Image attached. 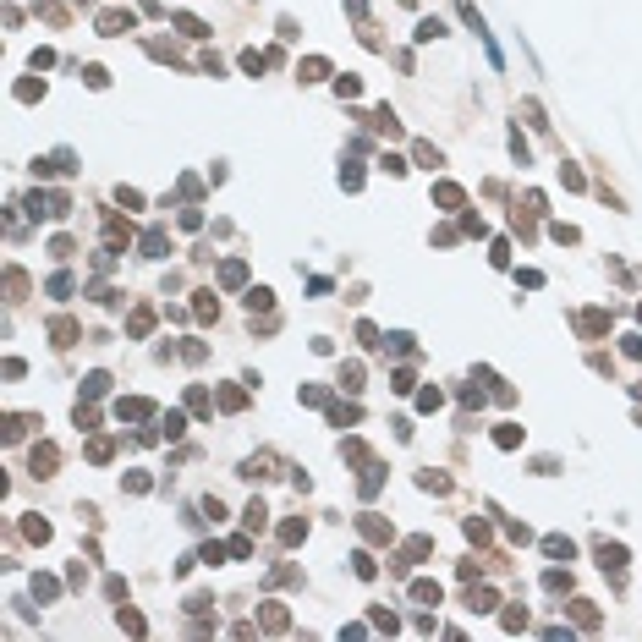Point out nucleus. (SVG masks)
Masks as SVG:
<instances>
[{
  "mask_svg": "<svg viewBox=\"0 0 642 642\" xmlns=\"http://www.w3.org/2000/svg\"><path fill=\"white\" fill-rule=\"evenodd\" d=\"M341 456H346V461H368V450H362L357 439H346V445H341Z\"/></svg>",
  "mask_w": 642,
  "mask_h": 642,
  "instance_id": "nucleus-43",
  "label": "nucleus"
},
{
  "mask_svg": "<svg viewBox=\"0 0 642 642\" xmlns=\"http://www.w3.org/2000/svg\"><path fill=\"white\" fill-rule=\"evenodd\" d=\"M296 77H302V82H319V77H330V61H324V55H307V61L296 66Z\"/></svg>",
  "mask_w": 642,
  "mask_h": 642,
  "instance_id": "nucleus-7",
  "label": "nucleus"
},
{
  "mask_svg": "<svg viewBox=\"0 0 642 642\" xmlns=\"http://www.w3.org/2000/svg\"><path fill=\"white\" fill-rule=\"evenodd\" d=\"M401 6H412V0H401Z\"/></svg>",
  "mask_w": 642,
  "mask_h": 642,
  "instance_id": "nucleus-46",
  "label": "nucleus"
},
{
  "mask_svg": "<svg viewBox=\"0 0 642 642\" xmlns=\"http://www.w3.org/2000/svg\"><path fill=\"white\" fill-rule=\"evenodd\" d=\"M494 445H499V450H516V445H521V428H516V423H499Z\"/></svg>",
  "mask_w": 642,
  "mask_h": 642,
  "instance_id": "nucleus-18",
  "label": "nucleus"
},
{
  "mask_svg": "<svg viewBox=\"0 0 642 642\" xmlns=\"http://www.w3.org/2000/svg\"><path fill=\"white\" fill-rule=\"evenodd\" d=\"M527 626V609H505V632H521Z\"/></svg>",
  "mask_w": 642,
  "mask_h": 642,
  "instance_id": "nucleus-41",
  "label": "nucleus"
},
{
  "mask_svg": "<svg viewBox=\"0 0 642 642\" xmlns=\"http://www.w3.org/2000/svg\"><path fill=\"white\" fill-rule=\"evenodd\" d=\"M412 39H418V44H434V39H445V22H439V17H423Z\"/></svg>",
  "mask_w": 642,
  "mask_h": 642,
  "instance_id": "nucleus-11",
  "label": "nucleus"
},
{
  "mask_svg": "<svg viewBox=\"0 0 642 642\" xmlns=\"http://www.w3.org/2000/svg\"><path fill=\"white\" fill-rule=\"evenodd\" d=\"M198 510H204V516H209V521H220V516H225V505H220V499H214V494L204 499V505H198Z\"/></svg>",
  "mask_w": 642,
  "mask_h": 642,
  "instance_id": "nucleus-44",
  "label": "nucleus"
},
{
  "mask_svg": "<svg viewBox=\"0 0 642 642\" xmlns=\"http://www.w3.org/2000/svg\"><path fill=\"white\" fill-rule=\"evenodd\" d=\"M621 352H626V357H642V335H626V341H621Z\"/></svg>",
  "mask_w": 642,
  "mask_h": 642,
  "instance_id": "nucleus-45",
  "label": "nucleus"
},
{
  "mask_svg": "<svg viewBox=\"0 0 642 642\" xmlns=\"http://www.w3.org/2000/svg\"><path fill=\"white\" fill-rule=\"evenodd\" d=\"M412 598H418V604H439V582L418 576V582H412Z\"/></svg>",
  "mask_w": 642,
  "mask_h": 642,
  "instance_id": "nucleus-13",
  "label": "nucleus"
},
{
  "mask_svg": "<svg viewBox=\"0 0 642 642\" xmlns=\"http://www.w3.org/2000/svg\"><path fill=\"white\" fill-rule=\"evenodd\" d=\"M165 247H170V236L154 225V231H143V258H165Z\"/></svg>",
  "mask_w": 642,
  "mask_h": 642,
  "instance_id": "nucleus-5",
  "label": "nucleus"
},
{
  "mask_svg": "<svg viewBox=\"0 0 642 642\" xmlns=\"http://www.w3.org/2000/svg\"><path fill=\"white\" fill-rule=\"evenodd\" d=\"M116 412H121V418H148L154 407H148V401H116Z\"/></svg>",
  "mask_w": 642,
  "mask_h": 642,
  "instance_id": "nucleus-24",
  "label": "nucleus"
},
{
  "mask_svg": "<svg viewBox=\"0 0 642 642\" xmlns=\"http://www.w3.org/2000/svg\"><path fill=\"white\" fill-rule=\"evenodd\" d=\"M55 461H61V450H55V445H33V478H50V472H55Z\"/></svg>",
  "mask_w": 642,
  "mask_h": 642,
  "instance_id": "nucleus-1",
  "label": "nucleus"
},
{
  "mask_svg": "<svg viewBox=\"0 0 642 642\" xmlns=\"http://www.w3.org/2000/svg\"><path fill=\"white\" fill-rule=\"evenodd\" d=\"M193 307H198V319H214V313H220V302H214V291H198V302H193Z\"/></svg>",
  "mask_w": 642,
  "mask_h": 642,
  "instance_id": "nucleus-28",
  "label": "nucleus"
},
{
  "mask_svg": "<svg viewBox=\"0 0 642 642\" xmlns=\"http://www.w3.org/2000/svg\"><path fill=\"white\" fill-rule=\"evenodd\" d=\"M55 593H61V582H55V576H33V598H44V604H50Z\"/></svg>",
  "mask_w": 642,
  "mask_h": 642,
  "instance_id": "nucleus-21",
  "label": "nucleus"
},
{
  "mask_svg": "<svg viewBox=\"0 0 642 642\" xmlns=\"http://www.w3.org/2000/svg\"><path fill=\"white\" fill-rule=\"evenodd\" d=\"M225 549H231V544H225ZM225 549H220V544H204V555H198V560H204V566H220V560H225Z\"/></svg>",
  "mask_w": 642,
  "mask_h": 642,
  "instance_id": "nucleus-39",
  "label": "nucleus"
},
{
  "mask_svg": "<svg viewBox=\"0 0 642 642\" xmlns=\"http://www.w3.org/2000/svg\"><path fill=\"white\" fill-rule=\"evenodd\" d=\"M379 170H390V176H401V170H407V159H401V154H384V159H379Z\"/></svg>",
  "mask_w": 642,
  "mask_h": 642,
  "instance_id": "nucleus-40",
  "label": "nucleus"
},
{
  "mask_svg": "<svg viewBox=\"0 0 642 642\" xmlns=\"http://www.w3.org/2000/svg\"><path fill=\"white\" fill-rule=\"evenodd\" d=\"M220 285H231V291L247 285V264H242V258H225V264H220Z\"/></svg>",
  "mask_w": 642,
  "mask_h": 642,
  "instance_id": "nucleus-3",
  "label": "nucleus"
},
{
  "mask_svg": "<svg viewBox=\"0 0 642 642\" xmlns=\"http://www.w3.org/2000/svg\"><path fill=\"white\" fill-rule=\"evenodd\" d=\"M187 434V418L181 412H165V439H181Z\"/></svg>",
  "mask_w": 642,
  "mask_h": 642,
  "instance_id": "nucleus-27",
  "label": "nucleus"
},
{
  "mask_svg": "<svg viewBox=\"0 0 642 642\" xmlns=\"http://www.w3.org/2000/svg\"><path fill=\"white\" fill-rule=\"evenodd\" d=\"M357 527H362V538H373V544H390V521H379V516H362Z\"/></svg>",
  "mask_w": 642,
  "mask_h": 642,
  "instance_id": "nucleus-9",
  "label": "nucleus"
},
{
  "mask_svg": "<svg viewBox=\"0 0 642 642\" xmlns=\"http://www.w3.org/2000/svg\"><path fill=\"white\" fill-rule=\"evenodd\" d=\"M242 401H247L242 390H220V407H225V412H242Z\"/></svg>",
  "mask_w": 642,
  "mask_h": 642,
  "instance_id": "nucleus-32",
  "label": "nucleus"
},
{
  "mask_svg": "<svg viewBox=\"0 0 642 642\" xmlns=\"http://www.w3.org/2000/svg\"><path fill=\"white\" fill-rule=\"evenodd\" d=\"M82 395H88V401L110 395V373H88V379H82Z\"/></svg>",
  "mask_w": 642,
  "mask_h": 642,
  "instance_id": "nucleus-12",
  "label": "nucleus"
},
{
  "mask_svg": "<svg viewBox=\"0 0 642 642\" xmlns=\"http://www.w3.org/2000/svg\"><path fill=\"white\" fill-rule=\"evenodd\" d=\"M231 555H236V560H247V555H253V538H247V533H236V538H231Z\"/></svg>",
  "mask_w": 642,
  "mask_h": 642,
  "instance_id": "nucleus-35",
  "label": "nucleus"
},
{
  "mask_svg": "<svg viewBox=\"0 0 642 642\" xmlns=\"http://www.w3.org/2000/svg\"><path fill=\"white\" fill-rule=\"evenodd\" d=\"M264 66H269V55H258V50H247V55H242V71H253V77H258Z\"/></svg>",
  "mask_w": 642,
  "mask_h": 642,
  "instance_id": "nucleus-30",
  "label": "nucleus"
},
{
  "mask_svg": "<svg viewBox=\"0 0 642 642\" xmlns=\"http://www.w3.org/2000/svg\"><path fill=\"white\" fill-rule=\"evenodd\" d=\"M412 159H418L423 170H439V148H428V143H418V148H412Z\"/></svg>",
  "mask_w": 642,
  "mask_h": 642,
  "instance_id": "nucleus-22",
  "label": "nucleus"
},
{
  "mask_svg": "<svg viewBox=\"0 0 642 642\" xmlns=\"http://www.w3.org/2000/svg\"><path fill=\"white\" fill-rule=\"evenodd\" d=\"M341 390H362V362H341Z\"/></svg>",
  "mask_w": 642,
  "mask_h": 642,
  "instance_id": "nucleus-14",
  "label": "nucleus"
},
{
  "mask_svg": "<svg viewBox=\"0 0 642 642\" xmlns=\"http://www.w3.org/2000/svg\"><path fill=\"white\" fill-rule=\"evenodd\" d=\"M247 307H253V313H258V307L269 313V307H275V291H269V285H253V291H247Z\"/></svg>",
  "mask_w": 642,
  "mask_h": 642,
  "instance_id": "nucleus-15",
  "label": "nucleus"
},
{
  "mask_svg": "<svg viewBox=\"0 0 642 642\" xmlns=\"http://www.w3.org/2000/svg\"><path fill=\"white\" fill-rule=\"evenodd\" d=\"M467 604H472L478 615H489V609H494L499 598H494V587H472V598H467Z\"/></svg>",
  "mask_w": 642,
  "mask_h": 642,
  "instance_id": "nucleus-16",
  "label": "nucleus"
},
{
  "mask_svg": "<svg viewBox=\"0 0 642 642\" xmlns=\"http://www.w3.org/2000/svg\"><path fill=\"white\" fill-rule=\"evenodd\" d=\"M50 296H71V275L61 269V275H50Z\"/></svg>",
  "mask_w": 642,
  "mask_h": 642,
  "instance_id": "nucleus-31",
  "label": "nucleus"
},
{
  "mask_svg": "<svg viewBox=\"0 0 642 642\" xmlns=\"http://www.w3.org/2000/svg\"><path fill=\"white\" fill-rule=\"evenodd\" d=\"M434 198H439L445 209H461V204H467V193H461L456 181H439V187H434Z\"/></svg>",
  "mask_w": 642,
  "mask_h": 642,
  "instance_id": "nucleus-8",
  "label": "nucleus"
},
{
  "mask_svg": "<svg viewBox=\"0 0 642 642\" xmlns=\"http://www.w3.org/2000/svg\"><path fill=\"white\" fill-rule=\"evenodd\" d=\"M544 587H549V593H566L571 576H566V571H549V576H544Z\"/></svg>",
  "mask_w": 642,
  "mask_h": 642,
  "instance_id": "nucleus-37",
  "label": "nucleus"
},
{
  "mask_svg": "<svg viewBox=\"0 0 642 642\" xmlns=\"http://www.w3.org/2000/svg\"><path fill=\"white\" fill-rule=\"evenodd\" d=\"M264 516H269V510H264V505H258V499H253V505H247V510H242V521H247V527H264Z\"/></svg>",
  "mask_w": 642,
  "mask_h": 642,
  "instance_id": "nucleus-34",
  "label": "nucleus"
},
{
  "mask_svg": "<svg viewBox=\"0 0 642 642\" xmlns=\"http://www.w3.org/2000/svg\"><path fill=\"white\" fill-rule=\"evenodd\" d=\"M598 566L604 571H626V549H621V544H598Z\"/></svg>",
  "mask_w": 642,
  "mask_h": 642,
  "instance_id": "nucleus-6",
  "label": "nucleus"
},
{
  "mask_svg": "<svg viewBox=\"0 0 642 642\" xmlns=\"http://www.w3.org/2000/svg\"><path fill=\"white\" fill-rule=\"evenodd\" d=\"M148 324H154V313H148V307H138V313L127 319V330H132V335H148Z\"/></svg>",
  "mask_w": 642,
  "mask_h": 642,
  "instance_id": "nucleus-29",
  "label": "nucleus"
},
{
  "mask_svg": "<svg viewBox=\"0 0 642 642\" xmlns=\"http://www.w3.org/2000/svg\"><path fill=\"white\" fill-rule=\"evenodd\" d=\"M439 401H445V395H439V390H423V395H418V412H434V407H439Z\"/></svg>",
  "mask_w": 642,
  "mask_h": 642,
  "instance_id": "nucleus-42",
  "label": "nucleus"
},
{
  "mask_svg": "<svg viewBox=\"0 0 642 642\" xmlns=\"http://www.w3.org/2000/svg\"><path fill=\"white\" fill-rule=\"evenodd\" d=\"M307 538V521H285L280 527V544H302Z\"/></svg>",
  "mask_w": 642,
  "mask_h": 642,
  "instance_id": "nucleus-25",
  "label": "nucleus"
},
{
  "mask_svg": "<svg viewBox=\"0 0 642 642\" xmlns=\"http://www.w3.org/2000/svg\"><path fill=\"white\" fill-rule=\"evenodd\" d=\"M335 93H341V99H357V93H362V82L346 71V77H335Z\"/></svg>",
  "mask_w": 642,
  "mask_h": 642,
  "instance_id": "nucleus-26",
  "label": "nucleus"
},
{
  "mask_svg": "<svg viewBox=\"0 0 642 642\" xmlns=\"http://www.w3.org/2000/svg\"><path fill=\"white\" fill-rule=\"evenodd\" d=\"M50 335H55V346H71V341H77V324H71V319H55Z\"/></svg>",
  "mask_w": 642,
  "mask_h": 642,
  "instance_id": "nucleus-17",
  "label": "nucleus"
},
{
  "mask_svg": "<svg viewBox=\"0 0 642 642\" xmlns=\"http://www.w3.org/2000/svg\"><path fill=\"white\" fill-rule=\"evenodd\" d=\"M352 560H357V576H362V582H373V576H379V566H373V555H368V549H357Z\"/></svg>",
  "mask_w": 642,
  "mask_h": 642,
  "instance_id": "nucleus-23",
  "label": "nucleus"
},
{
  "mask_svg": "<svg viewBox=\"0 0 642 642\" xmlns=\"http://www.w3.org/2000/svg\"><path fill=\"white\" fill-rule=\"evenodd\" d=\"M132 33V11H99V33Z\"/></svg>",
  "mask_w": 642,
  "mask_h": 642,
  "instance_id": "nucleus-4",
  "label": "nucleus"
},
{
  "mask_svg": "<svg viewBox=\"0 0 642 642\" xmlns=\"http://www.w3.org/2000/svg\"><path fill=\"white\" fill-rule=\"evenodd\" d=\"M22 533H28L33 544H50V521H39V516H28V521H22Z\"/></svg>",
  "mask_w": 642,
  "mask_h": 642,
  "instance_id": "nucleus-20",
  "label": "nucleus"
},
{
  "mask_svg": "<svg viewBox=\"0 0 642 642\" xmlns=\"http://www.w3.org/2000/svg\"><path fill=\"white\" fill-rule=\"evenodd\" d=\"M176 28H181V33H187V39H209V28H204V22H198V17H187V11H181V17H176Z\"/></svg>",
  "mask_w": 642,
  "mask_h": 642,
  "instance_id": "nucleus-19",
  "label": "nucleus"
},
{
  "mask_svg": "<svg viewBox=\"0 0 642 642\" xmlns=\"http://www.w3.org/2000/svg\"><path fill=\"white\" fill-rule=\"evenodd\" d=\"M258 626H264V632H285V626H291L285 604H264V609H258Z\"/></svg>",
  "mask_w": 642,
  "mask_h": 642,
  "instance_id": "nucleus-2",
  "label": "nucleus"
},
{
  "mask_svg": "<svg viewBox=\"0 0 642 642\" xmlns=\"http://www.w3.org/2000/svg\"><path fill=\"white\" fill-rule=\"evenodd\" d=\"M379 483H384V472H379V467H368V472H362V494H379Z\"/></svg>",
  "mask_w": 642,
  "mask_h": 642,
  "instance_id": "nucleus-33",
  "label": "nucleus"
},
{
  "mask_svg": "<svg viewBox=\"0 0 642 642\" xmlns=\"http://www.w3.org/2000/svg\"><path fill=\"white\" fill-rule=\"evenodd\" d=\"M544 555H549V560H571L576 549H571V538H560V533H549V538H544Z\"/></svg>",
  "mask_w": 642,
  "mask_h": 642,
  "instance_id": "nucleus-10",
  "label": "nucleus"
},
{
  "mask_svg": "<svg viewBox=\"0 0 642 642\" xmlns=\"http://www.w3.org/2000/svg\"><path fill=\"white\" fill-rule=\"evenodd\" d=\"M576 621H582V626H598V609H593L587 598H576Z\"/></svg>",
  "mask_w": 642,
  "mask_h": 642,
  "instance_id": "nucleus-36",
  "label": "nucleus"
},
{
  "mask_svg": "<svg viewBox=\"0 0 642 642\" xmlns=\"http://www.w3.org/2000/svg\"><path fill=\"white\" fill-rule=\"evenodd\" d=\"M357 418H362L357 407H330V423H357Z\"/></svg>",
  "mask_w": 642,
  "mask_h": 642,
  "instance_id": "nucleus-38",
  "label": "nucleus"
}]
</instances>
